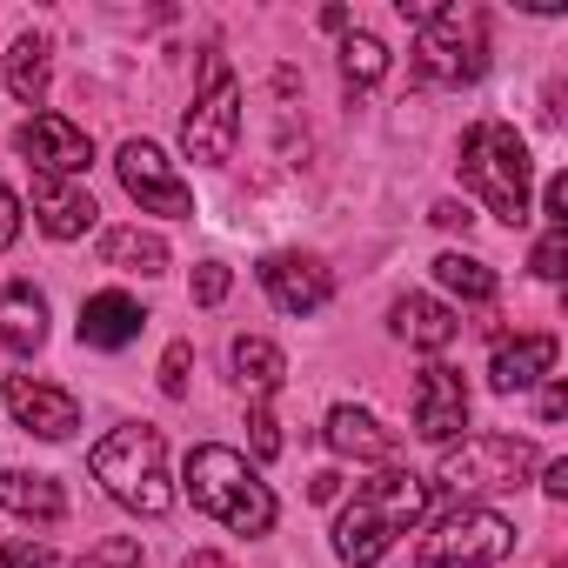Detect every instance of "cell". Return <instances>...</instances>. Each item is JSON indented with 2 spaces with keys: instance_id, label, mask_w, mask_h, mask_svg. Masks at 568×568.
<instances>
[{
  "instance_id": "1",
  "label": "cell",
  "mask_w": 568,
  "mask_h": 568,
  "mask_svg": "<svg viewBox=\"0 0 568 568\" xmlns=\"http://www.w3.org/2000/svg\"><path fill=\"white\" fill-rule=\"evenodd\" d=\"M422 515H428V481L408 475V468H382V475H368V481L355 488V501L342 508V521H335V555H342L348 568H375V561L395 548V535H408Z\"/></svg>"
},
{
  "instance_id": "2",
  "label": "cell",
  "mask_w": 568,
  "mask_h": 568,
  "mask_svg": "<svg viewBox=\"0 0 568 568\" xmlns=\"http://www.w3.org/2000/svg\"><path fill=\"white\" fill-rule=\"evenodd\" d=\"M455 174H462V187L481 194L488 214H501L508 227L528 221V174H535V161H528V141H521L508 121H475V128L462 134Z\"/></svg>"
},
{
  "instance_id": "3",
  "label": "cell",
  "mask_w": 568,
  "mask_h": 568,
  "mask_svg": "<svg viewBox=\"0 0 568 568\" xmlns=\"http://www.w3.org/2000/svg\"><path fill=\"white\" fill-rule=\"evenodd\" d=\"M187 495H194L201 515L227 521L234 535H267L274 528V495H267V481H254V468L234 448H214V442L194 448L187 455Z\"/></svg>"
},
{
  "instance_id": "4",
  "label": "cell",
  "mask_w": 568,
  "mask_h": 568,
  "mask_svg": "<svg viewBox=\"0 0 568 568\" xmlns=\"http://www.w3.org/2000/svg\"><path fill=\"white\" fill-rule=\"evenodd\" d=\"M94 475H101V488H108L121 508H134V515H168V501H174V488H168V442H161V428H148V422L114 428V435L94 448Z\"/></svg>"
},
{
  "instance_id": "5",
  "label": "cell",
  "mask_w": 568,
  "mask_h": 568,
  "mask_svg": "<svg viewBox=\"0 0 568 568\" xmlns=\"http://www.w3.org/2000/svg\"><path fill=\"white\" fill-rule=\"evenodd\" d=\"M508 548H515V521H508L501 508L462 501L455 515H442V521L422 535L415 568H495Z\"/></svg>"
},
{
  "instance_id": "6",
  "label": "cell",
  "mask_w": 568,
  "mask_h": 568,
  "mask_svg": "<svg viewBox=\"0 0 568 568\" xmlns=\"http://www.w3.org/2000/svg\"><path fill=\"white\" fill-rule=\"evenodd\" d=\"M415 74L435 88H468L488 74V34L475 8H442L415 41Z\"/></svg>"
},
{
  "instance_id": "7",
  "label": "cell",
  "mask_w": 568,
  "mask_h": 568,
  "mask_svg": "<svg viewBox=\"0 0 568 568\" xmlns=\"http://www.w3.org/2000/svg\"><path fill=\"white\" fill-rule=\"evenodd\" d=\"M201 101L187 108V121H181V148H187V161H207V168H221L227 154H234V134H241V88H234V74H227V61L221 54H207L201 61Z\"/></svg>"
},
{
  "instance_id": "8",
  "label": "cell",
  "mask_w": 568,
  "mask_h": 568,
  "mask_svg": "<svg viewBox=\"0 0 568 568\" xmlns=\"http://www.w3.org/2000/svg\"><path fill=\"white\" fill-rule=\"evenodd\" d=\"M535 468V442L521 435H462V448L442 455V488L481 495V488H521Z\"/></svg>"
},
{
  "instance_id": "9",
  "label": "cell",
  "mask_w": 568,
  "mask_h": 568,
  "mask_svg": "<svg viewBox=\"0 0 568 568\" xmlns=\"http://www.w3.org/2000/svg\"><path fill=\"white\" fill-rule=\"evenodd\" d=\"M114 168H121V187H128V201H141V214H194V194H187V181L174 174V161H168L154 141H128Z\"/></svg>"
},
{
  "instance_id": "10",
  "label": "cell",
  "mask_w": 568,
  "mask_h": 568,
  "mask_svg": "<svg viewBox=\"0 0 568 568\" xmlns=\"http://www.w3.org/2000/svg\"><path fill=\"white\" fill-rule=\"evenodd\" d=\"M462 428H468V388H462V375L448 362H428L415 375V435L448 448Z\"/></svg>"
},
{
  "instance_id": "11",
  "label": "cell",
  "mask_w": 568,
  "mask_h": 568,
  "mask_svg": "<svg viewBox=\"0 0 568 568\" xmlns=\"http://www.w3.org/2000/svg\"><path fill=\"white\" fill-rule=\"evenodd\" d=\"M21 154H28V168H41V174H54V181L94 168V141H88L68 114H34V121L21 128Z\"/></svg>"
},
{
  "instance_id": "12",
  "label": "cell",
  "mask_w": 568,
  "mask_h": 568,
  "mask_svg": "<svg viewBox=\"0 0 568 568\" xmlns=\"http://www.w3.org/2000/svg\"><path fill=\"white\" fill-rule=\"evenodd\" d=\"M261 288H267V302H274L281 315H315V308H328L335 281H328V267H322V261H302V254H267V261H261Z\"/></svg>"
},
{
  "instance_id": "13",
  "label": "cell",
  "mask_w": 568,
  "mask_h": 568,
  "mask_svg": "<svg viewBox=\"0 0 568 568\" xmlns=\"http://www.w3.org/2000/svg\"><path fill=\"white\" fill-rule=\"evenodd\" d=\"M8 408H14V422H21L28 435H41V442H68V435L81 428V402H74L68 388L34 382V375H14V382H8Z\"/></svg>"
},
{
  "instance_id": "14",
  "label": "cell",
  "mask_w": 568,
  "mask_h": 568,
  "mask_svg": "<svg viewBox=\"0 0 568 568\" xmlns=\"http://www.w3.org/2000/svg\"><path fill=\"white\" fill-rule=\"evenodd\" d=\"M561 342L555 335H515V342H495V362H488V388L495 395H521L528 382H541L555 368Z\"/></svg>"
},
{
  "instance_id": "15",
  "label": "cell",
  "mask_w": 568,
  "mask_h": 568,
  "mask_svg": "<svg viewBox=\"0 0 568 568\" xmlns=\"http://www.w3.org/2000/svg\"><path fill=\"white\" fill-rule=\"evenodd\" d=\"M34 214H41V227L54 234V241H74V234H88L94 227V194L88 187H74V181H54V174H34Z\"/></svg>"
},
{
  "instance_id": "16",
  "label": "cell",
  "mask_w": 568,
  "mask_h": 568,
  "mask_svg": "<svg viewBox=\"0 0 568 568\" xmlns=\"http://www.w3.org/2000/svg\"><path fill=\"white\" fill-rule=\"evenodd\" d=\"M328 448L335 455H355V462H395L402 455V442H395V428H382L368 408H328Z\"/></svg>"
},
{
  "instance_id": "17",
  "label": "cell",
  "mask_w": 568,
  "mask_h": 568,
  "mask_svg": "<svg viewBox=\"0 0 568 568\" xmlns=\"http://www.w3.org/2000/svg\"><path fill=\"white\" fill-rule=\"evenodd\" d=\"M141 322H148V315H141L134 295H114V288H108V295H88V302H81V342H88V348H128V342L141 335Z\"/></svg>"
},
{
  "instance_id": "18",
  "label": "cell",
  "mask_w": 568,
  "mask_h": 568,
  "mask_svg": "<svg viewBox=\"0 0 568 568\" xmlns=\"http://www.w3.org/2000/svg\"><path fill=\"white\" fill-rule=\"evenodd\" d=\"M0 342L14 355H34L48 342V302L28 288V281H8V288H0Z\"/></svg>"
},
{
  "instance_id": "19",
  "label": "cell",
  "mask_w": 568,
  "mask_h": 568,
  "mask_svg": "<svg viewBox=\"0 0 568 568\" xmlns=\"http://www.w3.org/2000/svg\"><path fill=\"white\" fill-rule=\"evenodd\" d=\"M395 335L415 342V348H428V355H442V348L462 335V322H455V308H442V302H428V295H402V302H395Z\"/></svg>"
},
{
  "instance_id": "20",
  "label": "cell",
  "mask_w": 568,
  "mask_h": 568,
  "mask_svg": "<svg viewBox=\"0 0 568 568\" xmlns=\"http://www.w3.org/2000/svg\"><path fill=\"white\" fill-rule=\"evenodd\" d=\"M0 508L14 515H34V521H61L68 515V495L54 475H21V468H0Z\"/></svg>"
},
{
  "instance_id": "21",
  "label": "cell",
  "mask_w": 568,
  "mask_h": 568,
  "mask_svg": "<svg viewBox=\"0 0 568 568\" xmlns=\"http://www.w3.org/2000/svg\"><path fill=\"white\" fill-rule=\"evenodd\" d=\"M101 261L121 267V274H161L168 267V241L141 234V227H114V234H101Z\"/></svg>"
},
{
  "instance_id": "22",
  "label": "cell",
  "mask_w": 568,
  "mask_h": 568,
  "mask_svg": "<svg viewBox=\"0 0 568 568\" xmlns=\"http://www.w3.org/2000/svg\"><path fill=\"white\" fill-rule=\"evenodd\" d=\"M48 41L41 34H21L14 48H8V94L14 101H28V108H41V94H48Z\"/></svg>"
},
{
  "instance_id": "23",
  "label": "cell",
  "mask_w": 568,
  "mask_h": 568,
  "mask_svg": "<svg viewBox=\"0 0 568 568\" xmlns=\"http://www.w3.org/2000/svg\"><path fill=\"white\" fill-rule=\"evenodd\" d=\"M281 375H288V362H281V348H274V342H261V335H241V342H234V382H241V388H254V402H261V395H274V388H281Z\"/></svg>"
},
{
  "instance_id": "24",
  "label": "cell",
  "mask_w": 568,
  "mask_h": 568,
  "mask_svg": "<svg viewBox=\"0 0 568 568\" xmlns=\"http://www.w3.org/2000/svg\"><path fill=\"white\" fill-rule=\"evenodd\" d=\"M435 281L448 295H462V302H495V267H481L475 254H435Z\"/></svg>"
},
{
  "instance_id": "25",
  "label": "cell",
  "mask_w": 568,
  "mask_h": 568,
  "mask_svg": "<svg viewBox=\"0 0 568 568\" xmlns=\"http://www.w3.org/2000/svg\"><path fill=\"white\" fill-rule=\"evenodd\" d=\"M382 74H388V48L375 34H348L342 41V81L348 88H375Z\"/></svg>"
},
{
  "instance_id": "26",
  "label": "cell",
  "mask_w": 568,
  "mask_h": 568,
  "mask_svg": "<svg viewBox=\"0 0 568 568\" xmlns=\"http://www.w3.org/2000/svg\"><path fill=\"white\" fill-rule=\"evenodd\" d=\"M74 568H141V541H134V535H108V541H94Z\"/></svg>"
},
{
  "instance_id": "27",
  "label": "cell",
  "mask_w": 568,
  "mask_h": 568,
  "mask_svg": "<svg viewBox=\"0 0 568 568\" xmlns=\"http://www.w3.org/2000/svg\"><path fill=\"white\" fill-rule=\"evenodd\" d=\"M561 261H568V221H561V227H548V234L535 241V261H528V267H535L541 281H561Z\"/></svg>"
},
{
  "instance_id": "28",
  "label": "cell",
  "mask_w": 568,
  "mask_h": 568,
  "mask_svg": "<svg viewBox=\"0 0 568 568\" xmlns=\"http://www.w3.org/2000/svg\"><path fill=\"white\" fill-rule=\"evenodd\" d=\"M227 281H234V274H227L221 261H201V267H194V302H201V308L227 302Z\"/></svg>"
},
{
  "instance_id": "29",
  "label": "cell",
  "mask_w": 568,
  "mask_h": 568,
  "mask_svg": "<svg viewBox=\"0 0 568 568\" xmlns=\"http://www.w3.org/2000/svg\"><path fill=\"white\" fill-rule=\"evenodd\" d=\"M187 362H194L187 342H174V348L161 355V395H187Z\"/></svg>"
},
{
  "instance_id": "30",
  "label": "cell",
  "mask_w": 568,
  "mask_h": 568,
  "mask_svg": "<svg viewBox=\"0 0 568 568\" xmlns=\"http://www.w3.org/2000/svg\"><path fill=\"white\" fill-rule=\"evenodd\" d=\"M247 428H254V455H261V462H274V455H281V428H274V415H267V395L254 402Z\"/></svg>"
},
{
  "instance_id": "31",
  "label": "cell",
  "mask_w": 568,
  "mask_h": 568,
  "mask_svg": "<svg viewBox=\"0 0 568 568\" xmlns=\"http://www.w3.org/2000/svg\"><path fill=\"white\" fill-rule=\"evenodd\" d=\"M21 241V201H14V187L0 181V247H14Z\"/></svg>"
},
{
  "instance_id": "32",
  "label": "cell",
  "mask_w": 568,
  "mask_h": 568,
  "mask_svg": "<svg viewBox=\"0 0 568 568\" xmlns=\"http://www.w3.org/2000/svg\"><path fill=\"white\" fill-rule=\"evenodd\" d=\"M561 207H568V174H548V187H541V214H548V227H561V221H568Z\"/></svg>"
},
{
  "instance_id": "33",
  "label": "cell",
  "mask_w": 568,
  "mask_h": 568,
  "mask_svg": "<svg viewBox=\"0 0 568 568\" xmlns=\"http://www.w3.org/2000/svg\"><path fill=\"white\" fill-rule=\"evenodd\" d=\"M8 568H54V548L48 541H14L8 548Z\"/></svg>"
},
{
  "instance_id": "34",
  "label": "cell",
  "mask_w": 568,
  "mask_h": 568,
  "mask_svg": "<svg viewBox=\"0 0 568 568\" xmlns=\"http://www.w3.org/2000/svg\"><path fill=\"white\" fill-rule=\"evenodd\" d=\"M541 495H548V501H568V462H561V455L541 468Z\"/></svg>"
},
{
  "instance_id": "35",
  "label": "cell",
  "mask_w": 568,
  "mask_h": 568,
  "mask_svg": "<svg viewBox=\"0 0 568 568\" xmlns=\"http://www.w3.org/2000/svg\"><path fill=\"white\" fill-rule=\"evenodd\" d=\"M448 8V0H402V21H415V28H428L435 14Z\"/></svg>"
},
{
  "instance_id": "36",
  "label": "cell",
  "mask_w": 568,
  "mask_h": 568,
  "mask_svg": "<svg viewBox=\"0 0 568 568\" xmlns=\"http://www.w3.org/2000/svg\"><path fill=\"white\" fill-rule=\"evenodd\" d=\"M561 415H568V388L548 382V388H541V422H561Z\"/></svg>"
},
{
  "instance_id": "37",
  "label": "cell",
  "mask_w": 568,
  "mask_h": 568,
  "mask_svg": "<svg viewBox=\"0 0 568 568\" xmlns=\"http://www.w3.org/2000/svg\"><path fill=\"white\" fill-rule=\"evenodd\" d=\"M435 221H442V227H462V234H468V221H475V214H468L462 201H435Z\"/></svg>"
},
{
  "instance_id": "38",
  "label": "cell",
  "mask_w": 568,
  "mask_h": 568,
  "mask_svg": "<svg viewBox=\"0 0 568 568\" xmlns=\"http://www.w3.org/2000/svg\"><path fill=\"white\" fill-rule=\"evenodd\" d=\"M335 488H342V475H335V468H322V475H315V488H308V495H315V501H335Z\"/></svg>"
},
{
  "instance_id": "39",
  "label": "cell",
  "mask_w": 568,
  "mask_h": 568,
  "mask_svg": "<svg viewBox=\"0 0 568 568\" xmlns=\"http://www.w3.org/2000/svg\"><path fill=\"white\" fill-rule=\"evenodd\" d=\"M187 568H227V561H221V555H207V548H201V555H187Z\"/></svg>"
},
{
  "instance_id": "40",
  "label": "cell",
  "mask_w": 568,
  "mask_h": 568,
  "mask_svg": "<svg viewBox=\"0 0 568 568\" xmlns=\"http://www.w3.org/2000/svg\"><path fill=\"white\" fill-rule=\"evenodd\" d=\"M0 568H8V555H0Z\"/></svg>"
}]
</instances>
